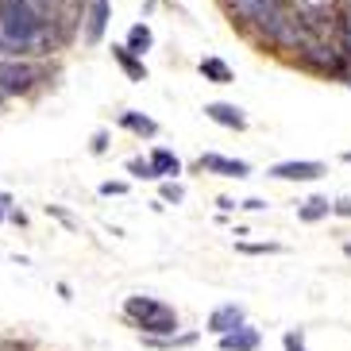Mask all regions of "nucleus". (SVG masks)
<instances>
[{
    "label": "nucleus",
    "instance_id": "nucleus-12",
    "mask_svg": "<svg viewBox=\"0 0 351 351\" xmlns=\"http://www.w3.org/2000/svg\"><path fill=\"white\" fill-rule=\"evenodd\" d=\"M197 73H201L208 85H232L236 82V70H232L220 54H205V58L197 62Z\"/></svg>",
    "mask_w": 351,
    "mask_h": 351
},
{
    "label": "nucleus",
    "instance_id": "nucleus-28",
    "mask_svg": "<svg viewBox=\"0 0 351 351\" xmlns=\"http://www.w3.org/2000/svg\"><path fill=\"white\" fill-rule=\"evenodd\" d=\"M155 12H158V0H143V4H139V16H143V20H151Z\"/></svg>",
    "mask_w": 351,
    "mask_h": 351
},
{
    "label": "nucleus",
    "instance_id": "nucleus-19",
    "mask_svg": "<svg viewBox=\"0 0 351 351\" xmlns=\"http://www.w3.org/2000/svg\"><path fill=\"white\" fill-rule=\"evenodd\" d=\"M128 189H132V182H124V178H108V182L97 186V193H101V197H124Z\"/></svg>",
    "mask_w": 351,
    "mask_h": 351
},
{
    "label": "nucleus",
    "instance_id": "nucleus-23",
    "mask_svg": "<svg viewBox=\"0 0 351 351\" xmlns=\"http://www.w3.org/2000/svg\"><path fill=\"white\" fill-rule=\"evenodd\" d=\"M16 205V197L8 193V189H0V224H4V220H8V208Z\"/></svg>",
    "mask_w": 351,
    "mask_h": 351
},
{
    "label": "nucleus",
    "instance_id": "nucleus-21",
    "mask_svg": "<svg viewBox=\"0 0 351 351\" xmlns=\"http://www.w3.org/2000/svg\"><path fill=\"white\" fill-rule=\"evenodd\" d=\"M282 348L286 351H305V328H289L282 336Z\"/></svg>",
    "mask_w": 351,
    "mask_h": 351
},
{
    "label": "nucleus",
    "instance_id": "nucleus-9",
    "mask_svg": "<svg viewBox=\"0 0 351 351\" xmlns=\"http://www.w3.org/2000/svg\"><path fill=\"white\" fill-rule=\"evenodd\" d=\"M147 162H151V170H155V178L162 182V178H182V158L170 151L166 143H151V151H147Z\"/></svg>",
    "mask_w": 351,
    "mask_h": 351
},
{
    "label": "nucleus",
    "instance_id": "nucleus-6",
    "mask_svg": "<svg viewBox=\"0 0 351 351\" xmlns=\"http://www.w3.org/2000/svg\"><path fill=\"white\" fill-rule=\"evenodd\" d=\"M108 58H112V66H116L120 73H124L128 82H135V85L151 82V70H147V58H139L135 51H128L124 43H108Z\"/></svg>",
    "mask_w": 351,
    "mask_h": 351
},
{
    "label": "nucleus",
    "instance_id": "nucleus-31",
    "mask_svg": "<svg viewBox=\"0 0 351 351\" xmlns=\"http://www.w3.org/2000/svg\"><path fill=\"white\" fill-rule=\"evenodd\" d=\"M343 251H348V255H351V243H343Z\"/></svg>",
    "mask_w": 351,
    "mask_h": 351
},
{
    "label": "nucleus",
    "instance_id": "nucleus-13",
    "mask_svg": "<svg viewBox=\"0 0 351 351\" xmlns=\"http://www.w3.org/2000/svg\"><path fill=\"white\" fill-rule=\"evenodd\" d=\"M332 217V201L328 197H305L298 205V220L301 224H317V220H328Z\"/></svg>",
    "mask_w": 351,
    "mask_h": 351
},
{
    "label": "nucleus",
    "instance_id": "nucleus-7",
    "mask_svg": "<svg viewBox=\"0 0 351 351\" xmlns=\"http://www.w3.org/2000/svg\"><path fill=\"white\" fill-rule=\"evenodd\" d=\"M201 112H205V120H213L224 132H247V112L232 101H208Z\"/></svg>",
    "mask_w": 351,
    "mask_h": 351
},
{
    "label": "nucleus",
    "instance_id": "nucleus-11",
    "mask_svg": "<svg viewBox=\"0 0 351 351\" xmlns=\"http://www.w3.org/2000/svg\"><path fill=\"white\" fill-rule=\"evenodd\" d=\"M243 320H247L243 305H236V301H224V305H217V309L208 313V332H213V336H224V332H232L236 324H243Z\"/></svg>",
    "mask_w": 351,
    "mask_h": 351
},
{
    "label": "nucleus",
    "instance_id": "nucleus-2",
    "mask_svg": "<svg viewBox=\"0 0 351 351\" xmlns=\"http://www.w3.org/2000/svg\"><path fill=\"white\" fill-rule=\"evenodd\" d=\"M108 27H112V0H82V12H77V43H82L85 51H97L108 39Z\"/></svg>",
    "mask_w": 351,
    "mask_h": 351
},
{
    "label": "nucleus",
    "instance_id": "nucleus-10",
    "mask_svg": "<svg viewBox=\"0 0 351 351\" xmlns=\"http://www.w3.org/2000/svg\"><path fill=\"white\" fill-rule=\"evenodd\" d=\"M128 47V51H135L139 58H147V54L155 51V27H151V20H139L135 23H128V32H124V39H120Z\"/></svg>",
    "mask_w": 351,
    "mask_h": 351
},
{
    "label": "nucleus",
    "instance_id": "nucleus-8",
    "mask_svg": "<svg viewBox=\"0 0 351 351\" xmlns=\"http://www.w3.org/2000/svg\"><path fill=\"white\" fill-rule=\"evenodd\" d=\"M217 348L220 351H258V348H263V332L251 328L247 320H243V324H236L232 332L217 336Z\"/></svg>",
    "mask_w": 351,
    "mask_h": 351
},
{
    "label": "nucleus",
    "instance_id": "nucleus-29",
    "mask_svg": "<svg viewBox=\"0 0 351 351\" xmlns=\"http://www.w3.org/2000/svg\"><path fill=\"white\" fill-rule=\"evenodd\" d=\"M58 298H66V301L73 298V289H70V282H58Z\"/></svg>",
    "mask_w": 351,
    "mask_h": 351
},
{
    "label": "nucleus",
    "instance_id": "nucleus-4",
    "mask_svg": "<svg viewBox=\"0 0 351 351\" xmlns=\"http://www.w3.org/2000/svg\"><path fill=\"white\" fill-rule=\"evenodd\" d=\"M197 170L201 174H217V178H251V162L247 158H232V155H220V151H201L197 155Z\"/></svg>",
    "mask_w": 351,
    "mask_h": 351
},
{
    "label": "nucleus",
    "instance_id": "nucleus-17",
    "mask_svg": "<svg viewBox=\"0 0 351 351\" xmlns=\"http://www.w3.org/2000/svg\"><path fill=\"white\" fill-rule=\"evenodd\" d=\"M108 151H112V128H97V132L89 135V155L104 158Z\"/></svg>",
    "mask_w": 351,
    "mask_h": 351
},
{
    "label": "nucleus",
    "instance_id": "nucleus-16",
    "mask_svg": "<svg viewBox=\"0 0 351 351\" xmlns=\"http://www.w3.org/2000/svg\"><path fill=\"white\" fill-rule=\"evenodd\" d=\"M158 201H162V205H182V201H186V186H182L178 178H162V182H158Z\"/></svg>",
    "mask_w": 351,
    "mask_h": 351
},
{
    "label": "nucleus",
    "instance_id": "nucleus-3",
    "mask_svg": "<svg viewBox=\"0 0 351 351\" xmlns=\"http://www.w3.org/2000/svg\"><path fill=\"white\" fill-rule=\"evenodd\" d=\"M112 124L120 128V132H128L132 139H139V143H151V139H158V120L151 112H143V108H116Z\"/></svg>",
    "mask_w": 351,
    "mask_h": 351
},
{
    "label": "nucleus",
    "instance_id": "nucleus-26",
    "mask_svg": "<svg viewBox=\"0 0 351 351\" xmlns=\"http://www.w3.org/2000/svg\"><path fill=\"white\" fill-rule=\"evenodd\" d=\"M239 208H247V213H263L267 201H263V197H247V201H239Z\"/></svg>",
    "mask_w": 351,
    "mask_h": 351
},
{
    "label": "nucleus",
    "instance_id": "nucleus-18",
    "mask_svg": "<svg viewBox=\"0 0 351 351\" xmlns=\"http://www.w3.org/2000/svg\"><path fill=\"white\" fill-rule=\"evenodd\" d=\"M43 213H47L51 220H58V224H62L66 232H77V217H73V213H70L66 205H43Z\"/></svg>",
    "mask_w": 351,
    "mask_h": 351
},
{
    "label": "nucleus",
    "instance_id": "nucleus-25",
    "mask_svg": "<svg viewBox=\"0 0 351 351\" xmlns=\"http://www.w3.org/2000/svg\"><path fill=\"white\" fill-rule=\"evenodd\" d=\"M332 217H351V201H348V197L332 201Z\"/></svg>",
    "mask_w": 351,
    "mask_h": 351
},
{
    "label": "nucleus",
    "instance_id": "nucleus-30",
    "mask_svg": "<svg viewBox=\"0 0 351 351\" xmlns=\"http://www.w3.org/2000/svg\"><path fill=\"white\" fill-rule=\"evenodd\" d=\"M343 162H351V151H343Z\"/></svg>",
    "mask_w": 351,
    "mask_h": 351
},
{
    "label": "nucleus",
    "instance_id": "nucleus-15",
    "mask_svg": "<svg viewBox=\"0 0 351 351\" xmlns=\"http://www.w3.org/2000/svg\"><path fill=\"white\" fill-rule=\"evenodd\" d=\"M124 174L132 178V182H158L155 170H151V162H147V155H132V158H128Z\"/></svg>",
    "mask_w": 351,
    "mask_h": 351
},
{
    "label": "nucleus",
    "instance_id": "nucleus-14",
    "mask_svg": "<svg viewBox=\"0 0 351 351\" xmlns=\"http://www.w3.org/2000/svg\"><path fill=\"white\" fill-rule=\"evenodd\" d=\"M147 348L155 351H178V348H193L197 343V332H174V336H143Z\"/></svg>",
    "mask_w": 351,
    "mask_h": 351
},
{
    "label": "nucleus",
    "instance_id": "nucleus-1",
    "mask_svg": "<svg viewBox=\"0 0 351 351\" xmlns=\"http://www.w3.org/2000/svg\"><path fill=\"white\" fill-rule=\"evenodd\" d=\"M120 317H124L139 336H174V332L182 328L174 305H166V301L151 298V293H132V298H124Z\"/></svg>",
    "mask_w": 351,
    "mask_h": 351
},
{
    "label": "nucleus",
    "instance_id": "nucleus-20",
    "mask_svg": "<svg viewBox=\"0 0 351 351\" xmlns=\"http://www.w3.org/2000/svg\"><path fill=\"white\" fill-rule=\"evenodd\" d=\"M243 255H278L282 243H236Z\"/></svg>",
    "mask_w": 351,
    "mask_h": 351
},
{
    "label": "nucleus",
    "instance_id": "nucleus-27",
    "mask_svg": "<svg viewBox=\"0 0 351 351\" xmlns=\"http://www.w3.org/2000/svg\"><path fill=\"white\" fill-rule=\"evenodd\" d=\"M217 208H220V217H228V213H236L239 201H232V197H217Z\"/></svg>",
    "mask_w": 351,
    "mask_h": 351
},
{
    "label": "nucleus",
    "instance_id": "nucleus-22",
    "mask_svg": "<svg viewBox=\"0 0 351 351\" xmlns=\"http://www.w3.org/2000/svg\"><path fill=\"white\" fill-rule=\"evenodd\" d=\"M336 47H340V54L351 62V23H340V43Z\"/></svg>",
    "mask_w": 351,
    "mask_h": 351
},
{
    "label": "nucleus",
    "instance_id": "nucleus-5",
    "mask_svg": "<svg viewBox=\"0 0 351 351\" xmlns=\"http://www.w3.org/2000/svg\"><path fill=\"white\" fill-rule=\"evenodd\" d=\"M324 174H328L324 162H313V158H286L267 170V178H274V182H317Z\"/></svg>",
    "mask_w": 351,
    "mask_h": 351
},
{
    "label": "nucleus",
    "instance_id": "nucleus-24",
    "mask_svg": "<svg viewBox=\"0 0 351 351\" xmlns=\"http://www.w3.org/2000/svg\"><path fill=\"white\" fill-rule=\"evenodd\" d=\"M8 224H16V228H27V213H23L20 205H12V208H8Z\"/></svg>",
    "mask_w": 351,
    "mask_h": 351
}]
</instances>
